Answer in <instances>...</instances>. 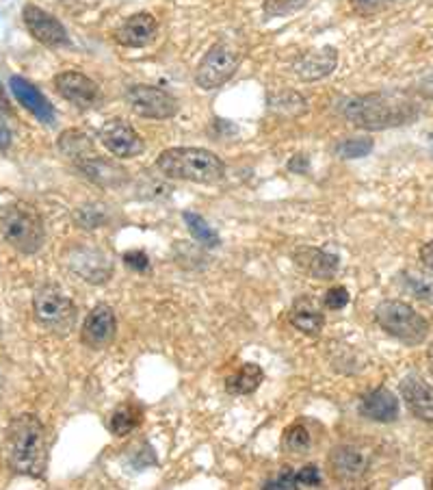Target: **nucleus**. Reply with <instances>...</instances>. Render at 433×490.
<instances>
[{
    "instance_id": "1",
    "label": "nucleus",
    "mask_w": 433,
    "mask_h": 490,
    "mask_svg": "<svg viewBox=\"0 0 433 490\" xmlns=\"http://www.w3.org/2000/svg\"><path fill=\"white\" fill-rule=\"evenodd\" d=\"M340 114L364 131H386L414 122L418 117V106L403 94L377 92L342 100Z\"/></svg>"
},
{
    "instance_id": "2",
    "label": "nucleus",
    "mask_w": 433,
    "mask_h": 490,
    "mask_svg": "<svg viewBox=\"0 0 433 490\" xmlns=\"http://www.w3.org/2000/svg\"><path fill=\"white\" fill-rule=\"evenodd\" d=\"M7 458L20 475L42 477L48 466V432L35 415H20L9 424Z\"/></svg>"
},
{
    "instance_id": "3",
    "label": "nucleus",
    "mask_w": 433,
    "mask_h": 490,
    "mask_svg": "<svg viewBox=\"0 0 433 490\" xmlns=\"http://www.w3.org/2000/svg\"><path fill=\"white\" fill-rule=\"evenodd\" d=\"M156 167L167 178L200 185H215L226 176V163L204 148H170L161 152Z\"/></svg>"
},
{
    "instance_id": "4",
    "label": "nucleus",
    "mask_w": 433,
    "mask_h": 490,
    "mask_svg": "<svg viewBox=\"0 0 433 490\" xmlns=\"http://www.w3.org/2000/svg\"><path fill=\"white\" fill-rule=\"evenodd\" d=\"M0 233L20 255H35L46 241L42 215L26 202H14L0 211Z\"/></svg>"
},
{
    "instance_id": "5",
    "label": "nucleus",
    "mask_w": 433,
    "mask_h": 490,
    "mask_svg": "<svg viewBox=\"0 0 433 490\" xmlns=\"http://www.w3.org/2000/svg\"><path fill=\"white\" fill-rule=\"evenodd\" d=\"M375 321L381 330L408 345H420L429 335V321L405 302H381L375 308Z\"/></svg>"
},
{
    "instance_id": "6",
    "label": "nucleus",
    "mask_w": 433,
    "mask_h": 490,
    "mask_svg": "<svg viewBox=\"0 0 433 490\" xmlns=\"http://www.w3.org/2000/svg\"><path fill=\"white\" fill-rule=\"evenodd\" d=\"M33 315L44 330L67 336L76 325V306L59 286L46 285L33 295Z\"/></svg>"
},
{
    "instance_id": "7",
    "label": "nucleus",
    "mask_w": 433,
    "mask_h": 490,
    "mask_svg": "<svg viewBox=\"0 0 433 490\" xmlns=\"http://www.w3.org/2000/svg\"><path fill=\"white\" fill-rule=\"evenodd\" d=\"M241 65V55L239 50H234L230 44H215L208 53L204 55V59L200 61L198 72H195V83L202 89H217L221 85H226L236 75Z\"/></svg>"
},
{
    "instance_id": "8",
    "label": "nucleus",
    "mask_w": 433,
    "mask_h": 490,
    "mask_svg": "<svg viewBox=\"0 0 433 490\" xmlns=\"http://www.w3.org/2000/svg\"><path fill=\"white\" fill-rule=\"evenodd\" d=\"M126 103L145 120H170L178 114V100L161 87L133 85L126 92Z\"/></svg>"
},
{
    "instance_id": "9",
    "label": "nucleus",
    "mask_w": 433,
    "mask_h": 490,
    "mask_svg": "<svg viewBox=\"0 0 433 490\" xmlns=\"http://www.w3.org/2000/svg\"><path fill=\"white\" fill-rule=\"evenodd\" d=\"M100 144L104 145L117 159H133L145 150V144L134 128L122 117L106 120L100 128Z\"/></svg>"
},
{
    "instance_id": "10",
    "label": "nucleus",
    "mask_w": 433,
    "mask_h": 490,
    "mask_svg": "<svg viewBox=\"0 0 433 490\" xmlns=\"http://www.w3.org/2000/svg\"><path fill=\"white\" fill-rule=\"evenodd\" d=\"M117 336V317L113 308L106 304H98L92 308L83 321L81 328V343L89 349H104L115 341Z\"/></svg>"
},
{
    "instance_id": "11",
    "label": "nucleus",
    "mask_w": 433,
    "mask_h": 490,
    "mask_svg": "<svg viewBox=\"0 0 433 490\" xmlns=\"http://www.w3.org/2000/svg\"><path fill=\"white\" fill-rule=\"evenodd\" d=\"M22 18H25L26 29L33 37L37 39L39 44L50 48H61V46H70V37H67L65 26L50 15L48 11L35 7V5H26L25 11H22Z\"/></svg>"
},
{
    "instance_id": "12",
    "label": "nucleus",
    "mask_w": 433,
    "mask_h": 490,
    "mask_svg": "<svg viewBox=\"0 0 433 490\" xmlns=\"http://www.w3.org/2000/svg\"><path fill=\"white\" fill-rule=\"evenodd\" d=\"M54 87H57V92L65 100L76 105L78 109H93V106H98L100 98H103L98 83L81 75V72H61V75L54 76Z\"/></svg>"
},
{
    "instance_id": "13",
    "label": "nucleus",
    "mask_w": 433,
    "mask_h": 490,
    "mask_svg": "<svg viewBox=\"0 0 433 490\" xmlns=\"http://www.w3.org/2000/svg\"><path fill=\"white\" fill-rule=\"evenodd\" d=\"M330 473L339 482H358L369 471V454L356 445H336L328 455Z\"/></svg>"
},
{
    "instance_id": "14",
    "label": "nucleus",
    "mask_w": 433,
    "mask_h": 490,
    "mask_svg": "<svg viewBox=\"0 0 433 490\" xmlns=\"http://www.w3.org/2000/svg\"><path fill=\"white\" fill-rule=\"evenodd\" d=\"M292 261H295V267L300 269L301 274L310 275L314 280H331L340 269L339 256L310 245L297 247L295 255H292Z\"/></svg>"
},
{
    "instance_id": "15",
    "label": "nucleus",
    "mask_w": 433,
    "mask_h": 490,
    "mask_svg": "<svg viewBox=\"0 0 433 490\" xmlns=\"http://www.w3.org/2000/svg\"><path fill=\"white\" fill-rule=\"evenodd\" d=\"M156 35H159V25L154 15L134 14L115 31V42L126 48H143L154 42Z\"/></svg>"
},
{
    "instance_id": "16",
    "label": "nucleus",
    "mask_w": 433,
    "mask_h": 490,
    "mask_svg": "<svg viewBox=\"0 0 433 490\" xmlns=\"http://www.w3.org/2000/svg\"><path fill=\"white\" fill-rule=\"evenodd\" d=\"M336 65H339V53H336V48L323 46L301 55V57L292 64V70H295V75L300 76L301 81H320V78L330 76L331 72L336 70Z\"/></svg>"
},
{
    "instance_id": "17",
    "label": "nucleus",
    "mask_w": 433,
    "mask_h": 490,
    "mask_svg": "<svg viewBox=\"0 0 433 490\" xmlns=\"http://www.w3.org/2000/svg\"><path fill=\"white\" fill-rule=\"evenodd\" d=\"M11 94L18 98V103L25 106L26 111H31L42 124H54V109L48 103V98L33 83L26 81L22 76H11L9 81Z\"/></svg>"
},
{
    "instance_id": "18",
    "label": "nucleus",
    "mask_w": 433,
    "mask_h": 490,
    "mask_svg": "<svg viewBox=\"0 0 433 490\" xmlns=\"http://www.w3.org/2000/svg\"><path fill=\"white\" fill-rule=\"evenodd\" d=\"M76 167L83 176L98 187H122L128 180V172L122 165H117L115 161L103 159L100 155L78 161Z\"/></svg>"
},
{
    "instance_id": "19",
    "label": "nucleus",
    "mask_w": 433,
    "mask_h": 490,
    "mask_svg": "<svg viewBox=\"0 0 433 490\" xmlns=\"http://www.w3.org/2000/svg\"><path fill=\"white\" fill-rule=\"evenodd\" d=\"M401 395L414 416L433 424V386L420 380L418 375H408L401 382Z\"/></svg>"
},
{
    "instance_id": "20",
    "label": "nucleus",
    "mask_w": 433,
    "mask_h": 490,
    "mask_svg": "<svg viewBox=\"0 0 433 490\" xmlns=\"http://www.w3.org/2000/svg\"><path fill=\"white\" fill-rule=\"evenodd\" d=\"M359 413L377 424H392L399 416V399L388 388H375L362 397Z\"/></svg>"
},
{
    "instance_id": "21",
    "label": "nucleus",
    "mask_w": 433,
    "mask_h": 490,
    "mask_svg": "<svg viewBox=\"0 0 433 490\" xmlns=\"http://www.w3.org/2000/svg\"><path fill=\"white\" fill-rule=\"evenodd\" d=\"M289 321L292 324V328L303 332V335L317 336L325 325V315H323V308H320L312 297L303 295L292 304Z\"/></svg>"
},
{
    "instance_id": "22",
    "label": "nucleus",
    "mask_w": 433,
    "mask_h": 490,
    "mask_svg": "<svg viewBox=\"0 0 433 490\" xmlns=\"http://www.w3.org/2000/svg\"><path fill=\"white\" fill-rule=\"evenodd\" d=\"M262 380H264V374H262L261 365L245 363L234 375L228 377L226 391L230 393V395H250V393H254L256 388L262 385Z\"/></svg>"
},
{
    "instance_id": "23",
    "label": "nucleus",
    "mask_w": 433,
    "mask_h": 490,
    "mask_svg": "<svg viewBox=\"0 0 433 490\" xmlns=\"http://www.w3.org/2000/svg\"><path fill=\"white\" fill-rule=\"evenodd\" d=\"M57 145L67 159H72L74 163L89 159V156H95V145L92 142V137L83 131H74V128H72V131L61 133Z\"/></svg>"
},
{
    "instance_id": "24",
    "label": "nucleus",
    "mask_w": 433,
    "mask_h": 490,
    "mask_svg": "<svg viewBox=\"0 0 433 490\" xmlns=\"http://www.w3.org/2000/svg\"><path fill=\"white\" fill-rule=\"evenodd\" d=\"M405 289L423 302H433V269H408L401 274Z\"/></svg>"
},
{
    "instance_id": "25",
    "label": "nucleus",
    "mask_w": 433,
    "mask_h": 490,
    "mask_svg": "<svg viewBox=\"0 0 433 490\" xmlns=\"http://www.w3.org/2000/svg\"><path fill=\"white\" fill-rule=\"evenodd\" d=\"M74 269L87 280V283L93 285L106 283L111 275V263L106 261V258H100V261L95 263V252H92L89 256L87 252H81L78 258H74Z\"/></svg>"
},
{
    "instance_id": "26",
    "label": "nucleus",
    "mask_w": 433,
    "mask_h": 490,
    "mask_svg": "<svg viewBox=\"0 0 433 490\" xmlns=\"http://www.w3.org/2000/svg\"><path fill=\"white\" fill-rule=\"evenodd\" d=\"M139 424H142V410H139L137 405L123 404L115 410L113 416H111L109 427L115 436H128Z\"/></svg>"
},
{
    "instance_id": "27",
    "label": "nucleus",
    "mask_w": 433,
    "mask_h": 490,
    "mask_svg": "<svg viewBox=\"0 0 433 490\" xmlns=\"http://www.w3.org/2000/svg\"><path fill=\"white\" fill-rule=\"evenodd\" d=\"M282 447L284 452L290 454H306L310 452L312 447V434L303 424H292L290 427H286L284 436H282Z\"/></svg>"
},
{
    "instance_id": "28",
    "label": "nucleus",
    "mask_w": 433,
    "mask_h": 490,
    "mask_svg": "<svg viewBox=\"0 0 433 490\" xmlns=\"http://www.w3.org/2000/svg\"><path fill=\"white\" fill-rule=\"evenodd\" d=\"M184 222H187L189 233L195 236V241H200L202 245L206 247H217L219 245V236L215 230L206 224V219H202L198 213L193 211H184Z\"/></svg>"
},
{
    "instance_id": "29",
    "label": "nucleus",
    "mask_w": 433,
    "mask_h": 490,
    "mask_svg": "<svg viewBox=\"0 0 433 490\" xmlns=\"http://www.w3.org/2000/svg\"><path fill=\"white\" fill-rule=\"evenodd\" d=\"M373 150V139L370 137H349L336 144V155L340 159H362Z\"/></svg>"
},
{
    "instance_id": "30",
    "label": "nucleus",
    "mask_w": 433,
    "mask_h": 490,
    "mask_svg": "<svg viewBox=\"0 0 433 490\" xmlns=\"http://www.w3.org/2000/svg\"><path fill=\"white\" fill-rule=\"evenodd\" d=\"M308 0H264V14L271 18H282V15H290L295 11L303 9Z\"/></svg>"
},
{
    "instance_id": "31",
    "label": "nucleus",
    "mask_w": 433,
    "mask_h": 490,
    "mask_svg": "<svg viewBox=\"0 0 433 490\" xmlns=\"http://www.w3.org/2000/svg\"><path fill=\"white\" fill-rule=\"evenodd\" d=\"M74 219L78 224H81L83 228L93 230V228L104 226L106 213H104V208H100V206H81L74 213Z\"/></svg>"
},
{
    "instance_id": "32",
    "label": "nucleus",
    "mask_w": 433,
    "mask_h": 490,
    "mask_svg": "<svg viewBox=\"0 0 433 490\" xmlns=\"http://www.w3.org/2000/svg\"><path fill=\"white\" fill-rule=\"evenodd\" d=\"M292 482H295V488H317L323 482V475L317 465H308L292 475Z\"/></svg>"
},
{
    "instance_id": "33",
    "label": "nucleus",
    "mask_w": 433,
    "mask_h": 490,
    "mask_svg": "<svg viewBox=\"0 0 433 490\" xmlns=\"http://www.w3.org/2000/svg\"><path fill=\"white\" fill-rule=\"evenodd\" d=\"M405 3V0H351V7L358 11L359 15H373L379 11L390 9L392 5Z\"/></svg>"
},
{
    "instance_id": "34",
    "label": "nucleus",
    "mask_w": 433,
    "mask_h": 490,
    "mask_svg": "<svg viewBox=\"0 0 433 490\" xmlns=\"http://www.w3.org/2000/svg\"><path fill=\"white\" fill-rule=\"evenodd\" d=\"M349 304V291L345 286H331V289L323 295V306L328 311H340Z\"/></svg>"
},
{
    "instance_id": "35",
    "label": "nucleus",
    "mask_w": 433,
    "mask_h": 490,
    "mask_svg": "<svg viewBox=\"0 0 433 490\" xmlns=\"http://www.w3.org/2000/svg\"><path fill=\"white\" fill-rule=\"evenodd\" d=\"M416 92L433 103V67H429V70H427L425 75L416 81Z\"/></svg>"
},
{
    "instance_id": "36",
    "label": "nucleus",
    "mask_w": 433,
    "mask_h": 490,
    "mask_svg": "<svg viewBox=\"0 0 433 490\" xmlns=\"http://www.w3.org/2000/svg\"><path fill=\"white\" fill-rule=\"evenodd\" d=\"M123 261H126L128 267L137 269V272H145V269L150 267L148 256H145L143 252H133V255H126L123 256Z\"/></svg>"
},
{
    "instance_id": "37",
    "label": "nucleus",
    "mask_w": 433,
    "mask_h": 490,
    "mask_svg": "<svg viewBox=\"0 0 433 490\" xmlns=\"http://www.w3.org/2000/svg\"><path fill=\"white\" fill-rule=\"evenodd\" d=\"M9 145H11V131L3 117H0V150H7Z\"/></svg>"
},
{
    "instance_id": "38",
    "label": "nucleus",
    "mask_w": 433,
    "mask_h": 490,
    "mask_svg": "<svg viewBox=\"0 0 433 490\" xmlns=\"http://www.w3.org/2000/svg\"><path fill=\"white\" fill-rule=\"evenodd\" d=\"M420 261H423L425 267L433 269V241L420 247Z\"/></svg>"
},
{
    "instance_id": "39",
    "label": "nucleus",
    "mask_w": 433,
    "mask_h": 490,
    "mask_svg": "<svg viewBox=\"0 0 433 490\" xmlns=\"http://www.w3.org/2000/svg\"><path fill=\"white\" fill-rule=\"evenodd\" d=\"M0 111H3V114H11V105L7 94H5L3 83H0Z\"/></svg>"
},
{
    "instance_id": "40",
    "label": "nucleus",
    "mask_w": 433,
    "mask_h": 490,
    "mask_svg": "<svg viewBox=\"0 0 433 490\" xmlns=\"http://www.w3.org/2000/svg\"><path fill=\"white\" fill-rule=\"evenodd\" d=\"M427 358H429V371H431V375H433V345L429 347V354H427Z\"/></svg>"
},
{
    "instance_id": "41",
    "label": "nucleus",
    "mask_w": 433,
    "mask_h": 490,
    "mask_svg": "<svg viewBox=\"0 0 433 490\" xmlns=\"http://www.w3.org/2000/svg\"><path fill=\"white\" fill-rule=\"evenodd\" d=\"M431 488H433V477H431Z\"/></svg>"
}]
</instances>
